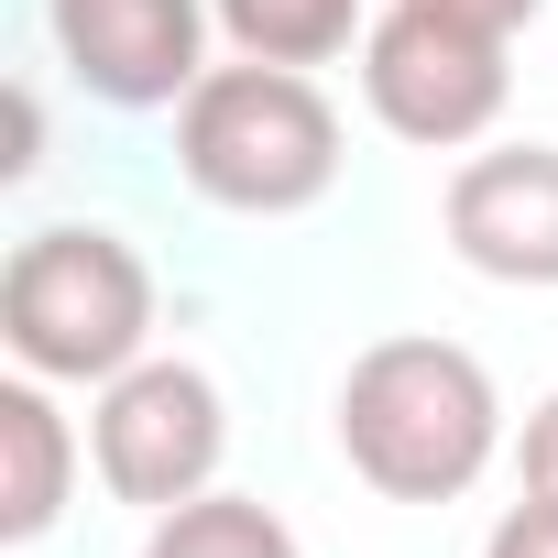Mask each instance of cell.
Returning a JSON list of instances; mask_svg holds the SVG:
<instances>
[{
  "label": "cell",
  "instance_id": "cell-10",
  "mask_svg": "<svg viewBox=\"0 0 558 558\" xmlns=\"http://www.w3.org/2000/svg\"><path fill=\"white\" fill-rule=\"evenodd\" d=\"M143 558H307V547H296V525H286V514L252 504V493H197V504L154 514Z\"/></svg>",
  "mask_w": 558,
  "mask_h": 558
},
{
  "label": "cell",
  "instance_id": "cell-9",
  "mask_svg": "<svg viewBox=\"0 0 558 558\" xmlns=\"http://www.w3.org/2000/svg\"><path fill=\"white\" fill-rule=\"evenodd\" d=\"M230 56H263V66H329L351 56L373 23H362V0H208Z\"/></svg>",
  "mask_w": 558,
  "mask_h": 558
},
{
  "label": "cell",
  "instance_id": "cell-8",
  "mask_svg": "<svg viewBox=\"0 0 558 558\" xmlns=\"http://www.w3.org/2000/svg\"><path fill=\"white\" fill-rule=\"evenodd\" d=\"M66 504H77V427L56 416L45 373H12L0 384V536L34 547L66 525Z\"/></svg>",
  "mask_w": 558,
  "mask_h": 558
},
{
  "label": "cell",
  "instance_id": "cell-12",
  "mask_svg": "<svg viewBox=\"0 0 558 558\" xmlns=\"http://www.w3.org/2000/svg\"><path fill=\"white\" fill-rule=\"evenodd\" d=\"M514 471H525V493H536V504H558V395H536V405H525Z\"/></svg>",
  "mask_w": 558,
  "mask_h": 558
},
{
  "label": "cell",
  "instance_id": "cell-11",
  "mask_svg": "<svg viewBox=\"0 0 558 558\" xmlns=\"http://www.w3.org/2000/svg\"><path fill=\"white\" fill-rule=\"evenodd\" d=\"M482 558H558V504H504L493 514V536H482Z\"/></svg>",
  "mask_w": 558,
  "mask_h": 558
},
{
  "label": "cell",
  "instance_id": "cell-3",
  "mask_svg": "<svg viewBox=\"0 0 558 558\" xmlns=\"http://www.w3.org/2000/svg\"><path fill=\"white\" fill-rule=\"evenodd\" d=\"M0 340L45 384H110L154 351V263L99 219H45L0 263Z\"/></svg>",
  "mask_w": 558,
  "mask_h": 558
},
{
  "label": "cell",
  "instance_id": "cell-14",
  "mask_svg": "<svg viewBox=\"0 0 558 558\" xmlns=\"http://www.w3.org/2000/svg\"><path fill=\"white\" fill-rule=\"evenodd\" d=\"M427 12H460V23H482V34H525L547 0H427Z\"/></svg>",
  "mask_w": 558,
  "mask_h": 558
},
{
  "label": "cell",
  "instance_id": "cell-7",
  "mask_svg": "<svg viewBox=\"0 0 558 558\" xmlns=\"http://www.w3.org/2000/svg\"><path fill=\"white\" fill-rule=\"evenodd\" d=\"M438 230H449V252L482 274V286L547 296L558 286V143L460 154L449 165V197H438Z\"/></svg>",
  "mask_w": 558,
  "mask_h": 558
},
{
  "label": "cell",
  "instance_id": "cell-4",
  "mask_svg": "<svg viewBox=\"0 0 558 558\" xmlns=\"http://www.w3.org/2000/svg\"><path fill=\"white\" fill-rule=\"evenodd\" d=\"M362 99L416 154H471L514 99V34H482L427 0H384L362 34Z\"/></svg>",
  "mask_w": 558,
  "mask_h": 558
},
{
  "label": "cell",
  "instance_id": "cell-6",
  "mask_svg": "<svg viewBox=\"0 0 558 558\" xmlns=\"http://www.w3.org/2000/svg\"><path fill=\"white\" fill-rule=\"evenodd\" d=\"M56 66L99 99V110H175L208 77V0H45Z\"/></svg>",
  "mask_w": 558,
  "mask_h": 558
},
{
  "label": "cell",
  "instance_id": "cell-5",
  "mask_svg": "<svg viewBox=\"0 0 558 558\" xmlns=\"http://www.w3.org/2000/svg\"><path fill=\"white\" fill-rule=\"evenodd\" d=\"M88 460L110 482V504H143V514H175L197 493H219V460H230V405L197 362L175 351H143L132 373L99 384L88 405Z\"/></svg>",
  "mask_w": 558,
  "mask_h": 558
},
{
  "label": "cell",
  "instance_id": "cell-13",
  "mask_svg": "<svg viewBox=\"0 0 558 558\" xmlns=\"http://www.w3.org/2000/svg\"><path fill=\"white\" fill-rule=\"evenodd\" d=\"M34 165H45V99H34V88H12V154H0V175L23 186Z\"/></svg>",
  "mask_w": 558,
  "mask_h": 558
},
{
  "label": "cell",
  "instance_id": "cell-2",
  "mask_svg": "<svg viewBox=\"0 0 558 558\" xmlns=\"http://www.w3.org/2000/svg\"><path fill=\"white\" fill-rule=\"evenodd\" d=\"M340 110L307 66H208L175 99V175L230 219H296L340 186Z\"/></svg>",
  "mask_w": 558,
  "mask_h": 558
},
{
  "label": "cell",
  "instance_id": "cell-1",
  "mask_svg": "<svg viewBox=\"0 0 558 558\" xmlns=\"http://www.w3.org/2000/svg\"><path fill=\"white\" fill-rule=\"evenodd\" d=\"M329 416H340L351 482H373L384 504H460L493 471V449H504V395H493L482 351H460L438 329L373 340L340 373Z\"/></svg>",
  "mask_w": 558,
  "mask_h": 558
}]
</instances>
